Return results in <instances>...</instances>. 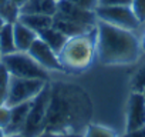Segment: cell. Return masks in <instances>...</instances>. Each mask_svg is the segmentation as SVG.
<instances>
[{"mask_svg": "<svg viewBox=\"0 0 145 137\" xmlns=\"http://www.w3.org/2000/svg\"><path fill=\"white\" fill-rule=\"evenodd\" d=\"M144 126H145V96L144 93L134 92L129 97V104H128L127 131Z\"/></svg>", "mask_w": 145, "mask_h": 137, "instance_id": "10", "label": "cell"}, {"mask_svg": "<svg viewBox=\"0 0 145 137\" xmlns=\"http://www.w3.org/2000/svg\"><path fill=\"white\" fill-rule=\"evenodd\" d=\"M50 93H51L50 84L46 83L43 90L31 100L26 126L22 131L23 137H37L40 133L44 131V121H46L47 109L50 103Z\"/></svg>", "mask_w": 145, "mask_h": 137, "instance_id": "5", "label": "cell"}, {"mask_svg": "<svg viewBox=\"0 0 145 137\" xmlns=\"http://www.w3.org/2000/svg\"><path fill=\"white\" fill-rule=\"evenodd\" d=\"M9 2V0H0V6H3V5H6Z\"/></svg>", "mask_w": 145, "mask_h": 137, "instance_id": "33", "label": "cell"}, {"mask_svg": "<svg viewBox=\"0 0 145 137\" xmlns=\"http://www.w3.org/2000/svg\"><path fill=\"white\" fill-rule=\"evenodd\" d=\"M13 33H14V43H16V50L19 51H27L31 46V43L39 37L34 30L30 27L24 26L20 22H16L13 24Z\"/></svg>", "mask_w": 145, "mask_h": 137, "instance_id": "13", "label": "cell"}, {"mask_svg": "<svg viewBox=\"0 0 145 137\" xmlns=\"http://www.w3.org/2000/svg\"><path fill=\"white\" fill-rule=\"evenodd\" d=\"M142 93H144V96H145V90H144V92H142Z\"/></svg>", "mask_w": 145, "mask_h": 137, "instance_id": "34", "label": "cell"}, {"mask_svg": "<svg viewBox=\"0 0 145 137\" xmlns=\"http://www.w3.org/2000/svg\"><path fill=\"white\" fill-rule=\"evenodd\" d=\"M17 22H20L24 26L30 27L31 30H34L39 34L40 32H43V30L53 26V16L36 14V13H20Z\"/></svg>", "mask_w": 145, "mask_h": 137, "instance_id": "14", "label": "cell"}, {"mask_svg": "<svg viewBox=\"0 0 145 137\" xmlns=\"http://www.w3.org/2000/svg\"><path fill=\"white\" fill-rule=\"evenodd\" d=\"M131 86H132L134 92H138V93H142L145 90V63L138 68L137 73L134 74Z\"/></svg>", "mask_w": 145, "mask_h": 137, "instance_id": "20", "label": "cell"}, {"mask_svg": "<svg viewBox=\"0 0 145 137\" xmlns=\"http://www.w3.org/2000/svg\"><path fill=\"white\" fill-rule=\"evenodd\" d=\"M6 136V133H5V130L2 128V127H0V137H5Z\"/></svg>", "mask_w": 145, "mask_h": 137, "instance_id": "32", "label": "cell"}, {"mask_svg": "<svg viewBox=\"0 0 145 137\" xmlns=\"http://www.w3.org/2000/svg\"><path fill=\"white\" fill-rule=\"evenodd\" d=\"M121 137H145V126L139 127V128H135V130H129Z\"/></svg>", "mask_w": 145, "mask_h": 137, "instance_id": "27", "label": "cell"}, {"mask_svg": "<svg viewBox=\"0 0 145 137\" xmlns=\"http://www.w3.org/2000/svg\"><path fill=\"white\" fill-rule=\"evenodd\" d=\"M132 0H98V6H131Z\"/></svg>", "mask_w": 145, "mask_h": 137, "instance_id": "26", "label": "cell"}, {"mask_svg": "<svg viewBox=\"0 0 145 137\" xmlns=\"http://www.w3.org/2000/svg\"><path fill=\"white\" fill-rule=\"evenodd\" d=\"M30 106H31V100L10 107L12 116H10V121H9L7 127L5 128L6 134H22V131L26 126V120H27Z\"/></svg>", "mask_w": 145, "mask_h": 137, "instance_id": "11", "label": "cell"}, {"mask_svg": "<svg viewBox=\"0 0 145 137\" xmlns=\"http://www.w3.org/2000/svg\"><path fill=\"white\" fill-rule=\"evenodd\" d=\"M27 51L41 67L46 68V70H60V72L64 70V66L61 64L58 54L48 44H46L40 37H37L31 43V46Z\"/></svg>", "mask_w": 145, "mask_h": 137, "instance_id": "8", "label": "cell"}, {"mask_svg": "<svg viewBox=\"0 0 145 137\" xmlns=\"http://www.w3.org/2000/svg\"><path fill=\"white\" fill-rule=\"evenodd\" d=\"M12 76L26 77V79H40L47 82L48 73L44 67H41L30 54L29 51H13L9 54H3L0 59Z\"/></svg>", "mask_w": 145, "mask_h": 137, "instance_id": "4", "label": "cell"}, {"mask_svg": "<svg viewBox=\"0 0 145 137\" xmlns=\"http://www.w3.org/2000/svg\"><path fill=\"white\" fill-rule=\"evenodd\" d=\"M5 137H23L22 134H6Z\"/></svg>", "mask_w": 145, "mask_h": 137, "instance_id": "31", "label": "cell"}, {"mask_svg": "<svg viewBox=\"0 0 145 137\" xmlns=\"http://www.w3.org/2000/svg\"><path fill=\"white\" fill-rule=\"evenodd\" d=\"M16 51V43H14V33H13V24L6 23L3 29L0 30V53L9 54Z\"/></svg>", "mask_w": 145, "mask_h": 137, "instance_id": "17", "label": "cell"}, {"mask_svg": "<svg viewBox=\"0 0 145 137\" xmlns=\"http://www.w3.org/2000/svg\"><path fill=\"white\" fill-rule=\"evenodd\" d=\"M6 24V22H5V19L2 17V16H0V30H2L3 29V26Z\"/></svg>", "mask_w": 145, "mask_h": 137, "instance_id": "30", "label": "cell"}, {"mask_svg": "<svg viewBox=\"0 0 145 137\" xmlns=\"http://www.w3.org/2000/svg\"><path fill=\"white\" fill-rule=\"evenodd\" d=\"M97 53L100 61L105 64H122L135 61L139 54V43L131 30L121 29L98 20Z\"/></svg>", "mask_w": 145, "mask_h": 137, "instance_id": "2", "label": "cell"}, {"mask_svg": "<svg viewBox=\"0 0 145 137\" xmlns=\"http://www.w3.org/2000/svg\"><path fill=\"white\" fill-rule=\"evenodd\" d=\"M0 59H2V53H0Z\"/></svg>", "mask_w": 145, "mask_h": 137, "instance_id": "35", "label": "cell"}, {"mask_svg": "<svg viewBox=\"0 0 145 137\" xmlns=\"http://www.w3.org/2000/svg\"><path fill=\"white\" fill-rule=\"evenodd\" d=\"M9 79H10V73L7 72V68L5 67V64L0 61V90H2V89H7Z\"/></svg>", "mask_w": 145, "mask_h": 137, "instance_id": "25", "label": "cell"}, {"mask_svg": "<svg viewBox=\"0 0 145 137\" xmlns=\"http://www.w3.org/2000/svg\"><path fill=\"white\" fill-rule=\"evenodd\" d=\"M53 27L57 29V30H60L68 39L70 37H74V36L84 34V33H88L93 29H95V26H87V24H81V23H77V22H71V20L64 19V17H60L57 14L53 16Z\"/></svg>", "mask_w": 145, "mask_h": 137, "instance_id": "12", "label": "cell"}, {"mask_svg": "<svg viewBox=\"0 0 145 137\" xmlns=\"http://www.w3.org/2000/svg\"><path fill=\"white\" fill-rule=\"evenodd\" d=\"M47 82L40 79H26L12 76L7 83V94H6V106L12 107L24 101L33 100L46 86Z\"/></svg>", "mask_w": 145, "mask_h": 137, "instance_id": "6", "label": "cell"}, {"mask_svg": "<svg viewBox=\"0 0 145 137\" xmlns=\"http://www.w3.org/2000/svg\"><path fill=\"white\" fill-rule=\"evenodd\" d=\"M50 89L44 130L56 133H84L93 119V103L86 90L71 83H53Z\"/></svg>", "mask_w": 145, "mask_h": 137, "instance_id": "1", "label": "cell"}, {"mask_svg": "<svg viewBox=\"0 0 145 137\" xmlns=\"http://www.w3.org/2000/svg\"><path fill=\"white\" fill-rule=\"evenodd\" d=\"M56 2H58V0H56Z\"/></svg>", "mask_w": 145, "mask_h": 137, "instance_id": "36", "label": "cell"}, {"mask_svg": "<svg viewBox=\"0 0 145 137\" xmlns=\"http://www.w3.org/2000/svg\"><path fill=\"white\" fill-rule=\"evenodd\" d=\"M6 94H7V89L0 90V106H3L6 103Z\"/></svg>", "mask_w": 145, "mask_h": 137, "instance_id": "28", "label": "cell"}, {"mask_svg": "<svg viewBox=\"0 0 145 137\" xmlns=\"http://www.w3.org/2000/svg\"><path fill=\"white\" fill-rule=\"evenodd\" d=\"M57 16L68 19L71 22H77L81 24H87V26H95L97 24V16L95 12L91 10H86L77 5H74L70 0H58L57 2Z\"/></svg>", "mask_w": 145, "mask_h": 137, "instance_id": "9", "label": "cell"}, {"mask_svg": "<svg viewBox=\"0 0 145 137\" xmlns=\"http://www.w3.org/2000/svg\"><path fill=\"white\" fill-rule=\"evenodd\" d=\"M83 137H117V136L105 127L95 126V124H88L87 128L84 130Z\"/></svg>", "mask_w": 145, "mask_h": 137, "instance_id": "19", "label": "cell"}, {"mask_svg": "<svg viewBox=\"0 0 145 137\" xmlns=\"http://www.w3.org/2000/svg\"><path fill=\"white\" fill-rule=\"evenodd\" d=\"M70 2H72L74 5H77L86 10H91V12H94L98 6V0H70Z\"/></svg>", "mask_w": 145, "mask_h": 137, "instance_id": "23", "label": "cell"}, {"mask_svg": "<svg viewBox=\"0 0 145 137\" xmlns=\"http://www.w3.org/2000/svg\"><path fill=\"white\" fill-rule=\"evenodd\" d=\"M12 2H13L14 5H17L19 7H22V6H23L26 2H27V0H12Z\"/></svg>", "mask_w": 145, "mask_h": 137, "instance_id": "29", "label": "cell"}, {"mask_svg": "<svg viewBox=\"0 0 145 137\" xmlns=\"http://www.w3.org/2000/svg\"><path fill=\"white\" fill-rule=\"evenodd\" d=\"M94 12L98 20L121 29L134 30L139 26V20L131 6H97Z\"/></svg>", "mask_w": 145, "mask_h": 137, "instance_id": "7", "label": "cell"}, {"mask_svg": "<svg viewBox=\"0 0 145 137\" xmlns=\"http://www.w3.org/2000/svg\"><path fill=\"white\" fill-rule=\"evenodd\" d=\"M0 16L5 19L6 23H12L14 24L17 20H19V16H20V7L17 5H14L12 0L3 6H0Z\"/></svg>", "mask_w": 145, "mask_h": 137, "instance_id": "18", "label": "cell"}, {"mask_svg": "<svg viewBox=\"0 0 145 137\" xmlns=\"http://www.w3.org/2000/svg\"><path fill=\"white\" fill-rule=\"evenodd\" d=\"M84 133H56V131H43L37 137H83Z\"/></svg>", "mask_w": 145, "mask_h": 137, "instance_id": "24", "label": "cell"}, {"mask_svg": "<svg viewBox=\"0 0 145 137\" xmlns=\"http://www.w3.org/2000/svg\"><path fill=\"white\" fill-rule=\"evenodd\" d=\"M131 9L135 13L137 19L141 22H145V0H132Z\"/></svg>", "mask_w": 145, "mask_h": 137, "instance_id": "21", "label": "cell"}, {"mask_svg": "<svg viewBox=\"0 0 145 137\" xmlns=\"http://www.w3.org/2000/svg\"><path fill=\"white\" fill-rule=\"evenodd\" d=\"M56 12H57L56 0H27L20 7V13H36V14L54 16Z\"/></svg>", "mask_w": 145, "mask_h": 137, "instance_id": "15", "label": "cell"}, {"mask_svg": "<svg viewBox=\"0 0 145 137\" xmlns=\"http://www.w3.org/2000/svg\"><path fill=\"white\" fill-rule=\"evenodd\" d=\"M10 116H12V109L6 104L0 106V127L3 130L7 127L9 121H10Z\"/></svg>", "mask_w": 145, "mask_h": 137, "instance_id": "22", "label": "cell"}, {"mask_svg": "<svg viewBox=\"0 0 145 137\" xmlns=\"http://www.w3.org/2000/svg\"><path fill=\"white\" fill-rule=\"evenodd\" d=\"M97 49V30L93 29L88 33L70 37L61 51L58 53V59L64 68L72 70H83L86 68L94 56Z\"/></svg>", "mask_w": 145, "mask_h": 137, "instance_id": "3", "label": "cell"}, {"mask_svg": "<svg viewBox=\"0 0 145 137\" xmlns=\"http://www.w3.org/2000/svg\"><path fill=\"white\" fill-rule=\"evenodd\" d=\"M37 36H39L46 44H48L57 54L61 51V49L64 47V44H65L67 40H68V37H67L65 34H63L60 30L54 29L53 26L48 27V29H46V30H43V32H40Z\"/></svg>", "mask_w": 145, "mask_h": 137, "instance_id": "16", "label": "cell"}]
</instances>
